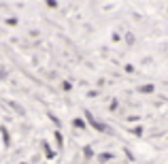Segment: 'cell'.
<instances>
[{"label": "cell", "mask_w": 168, "mask_h": 164, "mask_svg": "<svg viewBox=\"0 0 168 164\" xmlns=\"http://www.w3.org/2000/svg\"><path fill=\"white\" fill-rule=\"evenodd\" d=\"M75 126H77V128H85V124L81 122V120H75Z\"/></svg>", "instance_id": "obj_2"}, {"label": "cell", "mask_w": 168, "mask_h": 164, "mask_svg": "<svg viewBox=\"0 0 168 164\" xmlns=\"http://www.w3.org/2000/svg\"><path fill=\"white\" fill-rule=\"evenodd\" d=\"M140 92H153V85H145V87H140Z\"/></svg>", "instance_id": "obj_1"}]
</instances>
